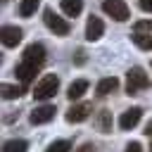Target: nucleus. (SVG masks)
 <instances>
[{"mask_svg":"<svg viewBox=\"0 0 152 152\" xmlns=\"http://www.w3.org/2000/svg\"><path fill=\"white\" fill-rule=\"evenodd\" d=\"M150 88V76L145 74L142 66H131L126 74V93L135 95L138 90H147Z\"/></svg>","mask_w":152,"mask_h":152,"instance_id":"1","label":"nucleus"},{"mask_svg":"<svg viewBox=\"0 0 152 152\" xmlns=\"http://www.w3.org/2000/svg\"><path fill=\"white\" fill-rule=\"evenodd\" d=\"M57 88H59V78H57L55 74H45V76L36 83V88H33V97L40 100V102H45V100L55 97Z\"/></svg>","mask_w":152,"mask_h":152,"instance_id":"2","label":"nucleus"},{"mask_svg":"<svg viewBox=\"0 0 152 152\" xmlns=\"http://www.w3.org/2000/svg\"><path fill=\"white\" fill-rule=\"evenodd\" d=\"M43 21H45V26H48L55 36H66V33L71 31V24H69L64 17L55 14V10H45V12H43Z\"/></svg>","mask_w":152,"mask_h":152,"instance_id":"3","label":"nucleus"},{"mask_svg":"<svg viewBox=\"0 0 152 152\" xmlns=\"http://www.w3.org/2000/svg\"><path fill=\"white\" fill-rule=\"evenodd\" d=\"M102 10H104L114 21H126V19L131 17V10H128V5H126L124 0H104V2H102Z\"/></svg>","mask_w":152,"mask_h":152,"instance_id":"4","label":"nucleus"},{"mask_svg":"<svg viewBox=\"0 0 152 152\" xmlns=\"http://www.w3.org/2000/svg\"><path fill=\"white\" fill-rule=\"evenodd\" d=\"M90 112H93V102H78V104L69 107L66 121H69V124H81V121H86V119L90 116Z\"/></svg>","mask_w":152,"mask_h":152,"instance_id":"5","label":"nucleus"},{"mask_svg":"<svg viewBox=\"0 0 152 152\" xmlns=\"http://www.w3.org/2000/svg\"><path fill=\"white\" fill-rule=\"evenodd\" d=\"M21 62H31V64H36V66H43V62H45V48H43L40 43L26 45V50H24V55H21Z\"/></svg>","mask_w":152,"mask_h":152,"instance_id":"6","label":"nucleus"},{"mask_svg":"<svg viewBox=\"0 0 152 152\" xmlns=\"http://www.w3.org/2000/svg\"><path fill=\"white\" fill-rule=\"evenodd\" d=\"M55 104H40V107H36L33 112H31V116H28V121L33 124V126H38V124H48V121H52L55 119Z\"/></svg>","mask_w":152,"mask_h":152,"instance_id":"7","label":"nucleus"},{"mask_svg":"<svg viewBox=\"0 0 152 152\" xmlns=\"http://www.w3.org/2000/svg\"><path fill=\"white\" fill-rule=\"evenodd\" d=\"M0 36H2V45L5 48H17L19 43H21V38H24V31L19 28V26H2V31H0Z\"/></svg>","mask_w":152,"mask_h":152,"instance_id":"8","label":"nucleus"},{"mask_svg":"<svg viewBox=\"0 0 152 152\" xmlns=\"http://www.w3.org/2000/svg\"><path fill=\"white\" fill-rule=\"evenodd\" d=\"M140 116H142V109H140V107H131V109H126V112L119 116V126H121L124 131H131V128L138 126Z\"/></svg>","mask_w":152,"mask_h":152,"instance_id":"9","label":"nucleus"},{"mask_svg":"<svg viewBox=\"0 0 152 152\" xmlns=\"http://www.w3.org/2000/svg\"><path fill=\"white\" fill-rule=\"evenodd\" d=\"M38 69H40V66H36V64H31V62H19L17 69H14V74H17V78L26 86V83H31V81L36 78Z\"/></svg>","mask_w":152,"mask_h":152,"instance_id":"10","label":"nucleus"},{"mask_svg":"<svg viewBox=\"0 0 152 152\" xmlns=\"http://www.w3.org/2000/svg\"><path fill=\"white\" fill-rule=\"evenodd\" d=\"M102 33H104L102 19H100V17H90L88 24H86V38H88V40H100Z\"/></svg>","mask_w":152,"mask_h":152,"instance_id":"11","label":"nucleus"},{"mask_svg":"<svg viewBox=\"0 0 152 152\" xmlns=\"http://www.w3.org/2000/svg\"><path fill=\"white\" fill-rule=\"evenodd\" d=\"M116 88H119V78H116V76H107V78H102V81L97 83V88H95V90H97V95H100V97H104V95L114 93Z\"/></svg>","mask_w":152,"mask_h":152,"instance_id":"12","label":"nucleus"},{"mask_svg":"<svg viewBox=\"0 0 152 152\" xmlns=\"http://www.w3.org/2000/svg\"><path fill=\"white\" fill-rule=\"evenodd\" d=\"M59 7L66 17H78L83 12V0H59Z\"/></svg>","mask_w":152,"mask_h":152,"instance_id":"13","label":"nucleus"},{"mask_svg":"<svg viewBox=\"0 0 152 152\" xmlns=\"http://www.w3.org/2000/svg\"><path fill=\"white\" fill-rule=\"evenodd\" d=\"M86 90H88V81H86V78H76V81L66 88V97H69V100H78Z\"/></svg>","mask_w":152,"mask_h":152,"instance_id":"14","label":"nucleus"},{"mask_svg":"<svg viewBox=\"0 0 152 152\" xmlns=\"http://www.w3.org/2000/svg\"><path fill=\"white\" fill-rule=\"evenodd\" d=\"M95 124H97V128H100L102 133H112V112H109V109H100Z\"/></svg>","mask_w":152,"mask_h":152,"instance_id":"15","label":"nucleus"},{"mask_svg":"<svg viewBox=\"0 0 152 152\" xmlns=\"http://www.w3.org/2000/svg\"><path fill=\"white\" fill-rule=\"evenodd\" d=\"M131 38H133V43H135L140 50H152V33H140V31H135Z\"/></svg>","mask_w":152,"mask_h":152,"instance_id":"16","label":"nucleus"},{"mask_svg":"<svg viewBox=\"0 0 152 152\" xmlns=\"http://www.w3.org/2000/svg\"><path fill=\"white\" fill-rule=\"evenodd\" d=\"M38 5H40V0H21V2H19V14L28 19V17H33V14H36Z\"/></svg>","mask_w":152,"mask_h":152,"instance_id":"17","label":"nucleus"},{"mask_svg":"<svg viewBox=\"0 0 152 152\" xmlns=\"http://www.w3.org/2000/svg\"><path fill=\"white\" fill-rule=\"evenodd\" d=\"M0 90H2V97H5V100H14V97H19V95L24 93V88L12 86V83H2V86H0Z\"/></svg>","mask_w":152,"mask_h":152,"instance_id":"18","label":"nucleus"},{"mask_svg":"<svg viewBox=\"0 0 152 152\" xmlns=\"http://www.w3.org/2000/svg\"><path fill=\"white\" fill-rule=\"evenodd\" d=\"M26 150H28L26 140H7L2 145V152H26Z\"/></svg>","mask_w":152,"mask_h":152,"instance_id":"19","label":"nucleus"},{"mask_svg":"<svg viewBox=\"0 0 152 152\" xmlns=\"http://www.w3.org/2000/svg\"><path fill=\"white\" fill-rule=\"evenodd\" d=\"M69 150H71V142L69 140H55V142L48 145L45 152H69Z\"/></svg>","mask_w":152,"mask_h":152,"instance_id":"20","label":"nucleus"},{"mask_svg":"<svg viewBox=\"0 0 152 152\" xmlns=\"http://www.w3.org/2000/svg\"><path fill=\"white\" fill-rule=\"evenodd\" d=\"M135 31H140V33H152V19H140V21H135Z\"/></svg>","mask_w":152,"mask_h":152,"instance_id":"21","label":"nucleus"},{"mask_svg":"<svg viewBox=\"0 0 152 152\" xmlns=\"http://www.w3.org/2000/svg\"><path fill=\"white\" fill-rule=\"evenodd\" d=\"M124 152H142V145H140L138 140H133V142H128V145H126V150H124Z\"/></svg>","mask_w":152,"mask_h":152,"instance_id":"22","label":"nucleus"},{"mask_svg":"<svg viewBox=\"0 0 152 152\" xmlns=\"http://www.w3.org/2000/svg\"><path fill=\"white\" fill-rule=\"evenodd\" d=\"M138 5L142 12H152V0H138Z\"/></svg>","mask_w":152,"mask_h":152,"instance_id":"23","label":"nucleus"},{"mask_svg":"<svg viewBox=\"0 0 152 152\" xmlns=\"http://www.w3.org/2000/svg\"><path fill=\"white\" fill-rule=\"evenodd\" d=\"M74 62H76V64H83V62H86V52H83V50H76V57H74Z\"/></svg>","mask_w":152,"mask_h":152,"instance_id":"24","label":"nucleus"},{"mask_svg":"<svg viewBox=\"0 0 152 152\" xmlns=\"http://www.w3.org/2000/svg\"><path fill=\"white\" fill-rule=\"evenodd\" d=\"M76 152H97V150H95V145H90V142H86V145H81V147H78Z\"/></svg>","mask_w":152,"mask_h":152,"instance_id":"25","label":"nucleus"},{"mask_svg":"<svg viewBox=\"0 0 152 152\" xmlns=\"http://www.w3.org/2000/svg\"><path fill=\"white\" fill-rule=\"evenodd\" d=\"M145 135H152V119H150L147 126H145Z\"/></svg>","mask_w":152,"mask_h":152,"instance_id":"26","label":"nucleus"},{"mask_svg":"<svg viewBox=\"0 0 152 152\" xmlns=\"http://www.w3.org/2000/svg\"><path fill=\"white\" fill-rule=\"evenodd\" d=\"M150 152H152V142H150Z\"/></svg>","mask_w":152,"mask_h":152,"instance_id":"27","label":"nucleus"},{"mask_svg":"<svg viewBox=\"0 0 152 152\" xmlns=\"http://www.w3.org/2000/svg\"><path fill=\"white\" fill-rule=\"evenodd\" d=\"M2 2H7V0H2Z\"/></svg>","mask_w":152,"mask_h":152,"instance_id":"28","label":"nucleus"}]
</instances>
